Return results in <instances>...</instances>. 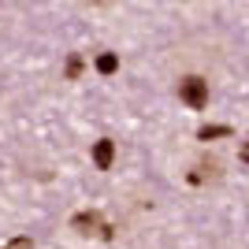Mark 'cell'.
<instances>
[{"label": "cell", "mask_w": 249, "mask_h": 249, "mask_svg": "<svg viewBox=\"0 0 249 249\" xmlns=\"http://www.w3.org/2000/svg\"><path fill=\"white\" fill-rule=\"evenodd\" d=\"M71 231H78V234H86V238H112V223L101 216V212H74L71 216Z\"/></svg>", "instance_id": "cell-1"}, {"label": "cell", "mask_w": 249, "mask_h": 249, "mask_svg": "<svg viewBox=\"0 0 249 249\" xmlns=\"http://www.w3.org/2000/svg\"><path fill=\"white\" fill-rule=\"evenodd\" d=\"M178 101L186 104V108H194V112L208 108V82L197 78V74H186V78L178 82Z\"/></svg>", "instance_id": "cell-2"}, {"label": "cell", "mask_w": 249, "mask_h": 249, "mask_svg": "<svg viewBox=\"0 0 249 249\" xmlns=\"http://www.w3.org/2000/svg\"><path fill=\"white\" fill-rule=\"evenodd\" d=\"M216 178H219V164H216V160H201V164H194L186 171L190 186H205V182H216Z\"/></svg>", "instance_id": "cell-3"}, {"label": "cell", "mask_w": 249, "mask_h": 249, "mask_svg": "<svg viewBox=\"0 0 249 249\" xmlns=\"http://www.w3.org/2000/svg\"><path fill=\"white\" fill-rule=\"evenodd\" d=\"M93 164L101 167V171H108V167L115 164V142L112 138H101V142L93 145Z\"/></svg>", "instance_id": "cell-4"}, {"label": "cell", "mask_w": 249, "mask_h": 249, "mask_svg": "<svg viewBox=\"0 0 249 249\" xmlns=\"http://www.w3.org/2000/svg\"><path fill=\"white\" fill-rule=\"evenodd\" d=\"M93 67H97V74H115L119 71V56H115V52H101Z\"/></svg>", "instance_id": "cell-5"}, {"label": "cell", "mask_w": 249, "mask_h": 249, "mask_svg": "<svg viewBox=\"0 0 249 249\" xmlns=\"http://www.w3.org/2000/svg\"><path fill=\"white\" fill-rule=\"evenodd\" d=\"M231 134H234V130H231V126H223V123H212V126H201V130H197L201 142H212V138H231Z\"/></svg>", "instance_id": "cell-6"}, {"label": "cell", "mask_w": 249, "mask_h": 249, "mask_svg": "<svg viewBox=\"0 0 249 249\" xmlns=\"http://www.w3.org/2000/svg\"><path fill=\"white\" fill-rule=\"evenodd\" d=\"M82 67H86V60L82 56H78V52H74V56H67V67H63V74H67V78H78V74H82Z\"/></svg>", "instance_id": "cell-7"}, {"label": "cell", "mask_w": 249, "mask_h": 249, "mask_svg": "<svg viewBox=\"0 0 249 249\" xmlns=\"http://www.w3.org/2000/svg\"><path fill=\"white\" fill-rule=\"evenodd\" d=\"M8 249H34V242H30V238H11Z\"/></svg>", "instance_id": "cell-8"}, {"label": "cell", "mask_w": 249, "mask_h": 249, "mask_svg": "<svg viewBox=\"0 0 249 249\" xmlns=\"http://www.w3.org/2000/svg\"><path fill=\"white\" fill-rule=\"evenodd\" d=\"M238 160H242V164H249V138L238 145Z\"/></svg>", "instance_id": "cell-9"}]
</instances>
